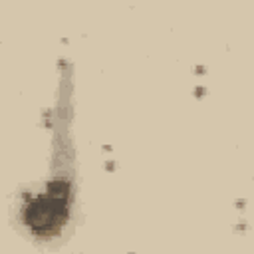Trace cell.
Here are the masks:
<instances>
[{
    "mask_svg": "<svg viewBox=\"0 0 254 254\" xmlns=\"http://www.w3.org/2000/svg\"><path fill=\"white\" fill-rule=\"evenodd\" d=\"M67 93L60 97L58 105V125L54 135V163L52 179L46 183L44 190L36 194H24L20 204V224L36 238L60 236L67 220L75 187H73V149L69 143L67 129Z\"/></svg>",
    "mask_w": 254,
    "mask_h": 254,
    "instance_id": "cell-1",
    "label": "cell"
}]
</instances>
